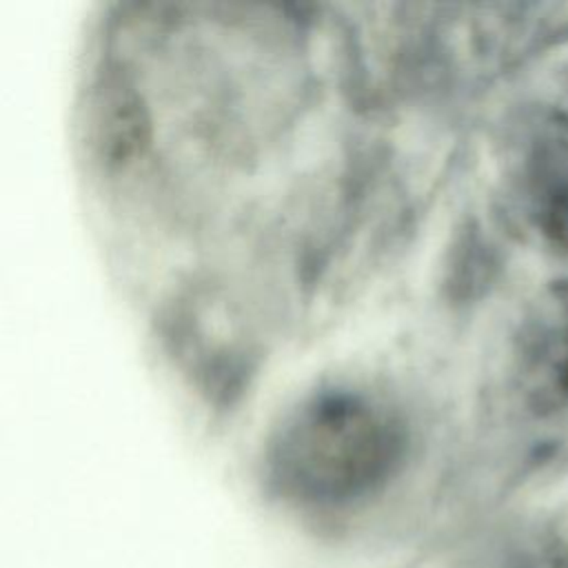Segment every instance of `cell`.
Masks as SVG:
<instances>
[{"label":"cell","mask_w":568,"mask_h":568,"mask_svg":"<svg viewBox=\"0 0 568 568\" xmlns=\"http://www.w3.org/2000/svg\"><path fill=\"white\" fill-rule=\"evenodd\" d=\"M408 457L410 430L395 404L359 386L328 384L271 426L260 484L291 517L337 532L395 488Z\"/></svg>","instance_id":"1"},{"label":"cell","mask_w":568,"mask_h":568,"mask_svg":"<svg viewBox=\"0 0 568 568\" xmlns=\"http://www.w3.org/2000/svg\"><path fill=\"white\" fill-rule=\"evenodd\" d=\"M526 559L528 568H568V497L541 519Z\"/></svg>","instance_id":"3"},{"label":"cell","mask_w":568,"mask_h":568,"mask_svg":"<svg viewBox=\"0 0 568 568\" xmlns=\"http://www.w3.org/2000/svg\"><path fill=\"white\" fill-rule=\"evenodd\" d=\"M548 229L559 240L568 242V182L557 186L548 202Z\"/></svg>","instance_id":"5"},{"label":"cell","mask_w":568,"mask_h":568,"mask_svg":"<svg viewBox=\"0 0 568 568\" xmlns=\"http://www.w3.org/2000/svg\"><path fill=\"white\" fill-rule=\"evenodd\" d=\"M504 386L526 417L568 410V280L539 284L517 308L506 335Z\"/></svg>","instance_id":"2"},{"label":"cell","mask_w":568,"mask_h":568,"mask_svg":"<svg viewBox=\"0 0 568 568\" xmlns=\"http://www.w3.org/2000/svg\"><path fill=\"white\" fill-rule=\"evenodd\" d=\"M546 102L548 109L568 124V55L559 60V64L552 69L546 87Z\"/></svg>","instance_id":"4"}]
</instances>
